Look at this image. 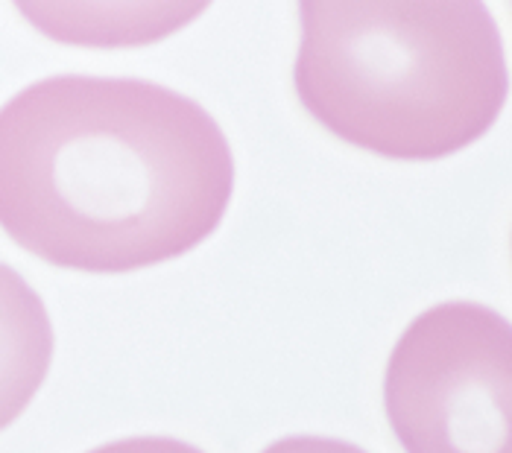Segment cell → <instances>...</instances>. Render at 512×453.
Wrapping results in <instances>:
<instances>
[{"instance_id":"obj_1","label":"cell","mask_w":512,"mask_h":453,"mask_svg":"<svg viewBox=\"0 0 512 453\" xmlns=\"http://www.w3.org/2000/svg\"><path fill=\"white\" fill-rule=\"evenodd\" d=\"M232 193L220 123L158 82L59 74L0 106V228L44 264L120 275L182 258Z\"/></svg>"},{"instance_id":"obj_2","label":"cell","mask_w":512,"mask_h":453,"mask_svg":"<svg viewBox=\"0 0 512 453\" xmlns=\"http://www.w3.org/2000/svg\"><path fill=\"white\" fill-rule=\"evenodd\" d=\"M299 27L296 97L357 150L439 161L507 106V50L483 0H299Z\"/></svg>"},{"instance_id":"obj_3","label":"cell","mask_w":512,"mask_h":453,"mask_svg":"<svg viewBox=\"0 0 512 453\" xmlns=\"http://www.w3.org/2000/svg\"><path fill=\"white\" fill-rule=\"evenodd\" d=\"M384 410L407 453H512V328L495 307L442 302L393 345Z\"/></svg>"},{"instance_id":"obj_4","label":"cell","mask_w":512,"mask_h":453,"mask_svg":"<svg viewBox=\"0 0 512 453\" xmlns=\"http://www.w3.org/2000/svg\"><path fill=\"white\" fill-rule=\"evenodd\" d=\"M214 0H12L44 38L85 50H132L176 36Z\"/></svg>"},{"instance_id":"obj_5","label":"cell","mask_w":512,"mask_h":453,"mask_svg":"<svg viewBox=\"0 0 512 453\" xmlns=\"http://www.w3.org/2000/svg\"><path fill=\"white\" fill-rule=\"evenodd\" d=\"M53 363V325L27 278L0 264V430L36 398Z\"/></svg>"},{"instance_id":"obj_6","label":"cell","mask_w":512,"mask_h":453,"mask_svg":"<svg viewBox=\"0 0 512 453\" xmlns=\"http://www.w3.org/2000/svg\"><path fill=\"white\" fill-rule=\"evenodd\" d=\"M88 453H205L170 436H132V439H118L109 445H100Z\"/></svg>"},{"instance_id":"obj_7","label":"cell","mask_w":512,"mask_h":453,"mask_svg":"<svg viewBox=\"0 0 512 453\" xmlns=\"http://www.w3.org/2000/svg\"><path fill=\"white\" fill-rule=\"evenodd\" d=\"M261 453H366L352 442L343 439H328V436H287L278 439Z\"/></svg>"}]
</instances>
